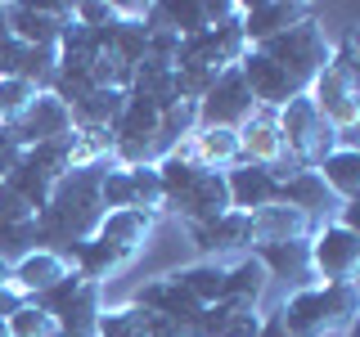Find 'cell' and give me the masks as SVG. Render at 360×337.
<instances>
[{
	"instance_id": "cell-33",
	"label": "cell",
	"mask_w": 360,
	"mask_h": 337,
	"mask_svg": "<svg viewBox=\"0 0 360 337\" xmlns=\"http://www.w3.org/2000/svg\"><path fill=\"white\" fill-rule=\"evenodd\" d=\"M72 22H82L90 32H104L117 22V9H112V0H82V5H72Z\"/></svg>"
},
{
	"instance_id": "cell-7",
	"label": "cell",
	"mask_w": 360,
	"mask_h": 337,
	"mask_svg": "<svg viewBox=\"0 0 360 337\" xmlns=\"http://www.w3.org/2000/svg\"><path fill=\"white\" fill-rule=\"evenodd\" d=\"M104 211H162V180H158L153 162H135V166H117L108 162L104 185H99Z\"/></svg>"
},
{
	"instance_id": "cell-27",
	"label": "cell",
	"mask_w": 360,
	"mask_h": 337,
	"mask_svg": "<svg viewBox=\"0 0 360 337\" xmlns=\"http://www.w3.org/2000/svg\"><path fill=\"white\" fill-rule=\"evenodd\" d=\"M324 180V189L338 202H356L360 198V149H333L320 166H311Z\"/></svg>"
},
{
	"instance_id": "cell-5",
	"label": "cell",
	"mask_w": 360,
	"mask_h": 337,
	"mask_svg": "<svg viewBox=\"0 0 360 337\" xmlns=\"http://www.w3.org/2000/svg\"><path fill=\"white\" fill-rule=\"evenodd\" d=\"M252 50L266 54L270 63H279L302 90H307L315 77L329 67V59H333V41L324 37V27H320L315 18L297 22V27L279 32V37H270V41H262V45H252Z\"/></svg>"
},
{
	"instance_id": "cell-3",
	"label": "cell",
	"mask_w": 360,
	"mask_h": 337,
	"mask_svg": "<svg viewBox=\"0 0 360 337\" xmlns=\"http://www.w3.org/2000/svg\"><path fill=\"white\" fill-rule=\"evenodd\" d=\"M307 99L320 108V117L333 131H356L360 121V63H356V37H342L333 45V59L320 77L307 86Z\"/></svg>"
},
{
	"instance_id": "cell-31",
	"label": "cell",
	"mask_w": 360,
	"mask_h": 337,
	"mask_svg": "<svg viewBox=\"0 0 360 337\" xmlns=\"http://www.w3.org/2000/svg\"><path fill=\"white\" fill-rule=\"evenodd\" d=\"M5 329H9V337H59L54 319L37 306V301H22V306L5 319Z\"/></svg>"
},
{
	"instance_id": "cell-23",
	"label": "cell",
	"mask_w": 360,
	"mask_h": 337,
	"mask_svg": "<svg viewBox=\"0 0 360 337\" xmlns=\"http://www.w3.org/2000/svg\"><path fill=\"white\" fill-rule=\"evenodd\" d=\"M248 256H257V265L266 270V279H288V284H297V288H311V247H307V239L262 243Z\"/></svg>"
},
{
	"instance_id": "cell-12",
	"label": "cell",
	"mask_w": 360,
	"mask_h": 337,
	"mask_svg": "<svg viewBox=\"0 0 360 337\" xmlns=\"http://www.w3.org/2000/svg\"><path fill=\"white\" fill-rule=\"evenodd\" d=\"M239 77H243V86H248V95H252V104L257 108H270V112H279L288 104V99H297V95H307L292 77L284 72L279 63H270L266 54H257V50H248L239 63Z\"/></svg>"
},
{
	"instance_id": "cell-41",
	"label": "cell",
	"mask_w": 360,
	"mask_h": 337,
	"mask_svg": "<svg viewBox=\"0 0 360 337\" xmlns=\"http://www.w3.org/2000/svg\"><path fill=\"white\" fill-rule=\"evenodd\" d=\"M0 41H9V9L0 5Z\"/></svg>"
},
{
	"instance_id": "cell-25",
	"label": "cell",
	"mask_w": 360,
	"mask_h": 337,
	"mask_svg": "<svg viewBox=\"0 0 360 337\" xmlns=\"http://www.w3.org/2000/svg\"><path fill=\"white\" fill-rule=\"evenodd\" d=\"M248 225H252V247H262V243H288V239H311V230H315L302 211L284 207V202H270V207L252 211Z\"/></svg>"
},
{
	"instance_id": "cell-14",
	"label": "cell",
	"mask_w": 360,
	"mask_h": 337,
	"mask_svg": "<svg viewBox=\"0 0 360 337\" xmlns=\"http://www.w3.org/2000/svg\"><path fill=\"white\" fill-rule=\"evenodd\" d=\"M9 9V37L32 50H54L59 32L72 22V5H5Z\"/></svg>"
},
{
	"instance_id": "cell-17",
	"label": "cell",
	"mask_w": 360,
	"mask_h": 337,
	"mask_svg": "<svg viewBox=\"0 0 360 337\" xmlns=\"http://www.w3.org/2000/svg\"><path fill=\"white\" fill-rule=\"evenodd\" d=\"M225 194H230V211L252 216V211L279 202V176L266 171V166L239 162V166H230V171H225Z\"/></svg>"
},
{
	"instance_id": "cell-21",
	"label": "cell",
	"mask_w": 360,
	"mask_h": 337,
	"mask_svg": "<svg viewBox=\"0 0 360 337\" xmlns=\"http://www.w3.org/2000/svg\"><path fill=\"white\" fill-rule=\"evenodd\" d=\"M172 153H185L189 162L202 166V171H230V166L243 162V157H239V135H234V131H221V126H198Z\"/></svg>"
},
{
	"instance_id": "cell-2",
	"label": "cell",
	"mask_w": 360,
	"mask_h": 337,
	"mask_svg": "<svg viewBox=\"0 0 360 337\" xmlns=\"http://www.w3.org/2000/svg\"><path fill=\"white\" fill-rule=\"evenodd\" d=\"M288 337H329V333H352L360 315V292L356 284H311L284 297L275 310Z\"/></svg>"
},
{
	"instance_id": "cell-26",
	"label": "cell",
	"mask_w": 360,
	"mask_h": 337,
	"mask_svg": "<svg viewBox=\"0 0 360 337\" xmlns=\"http://www.w3.org/2000/svg\"><path fill=\"white\" fill-rule=\"evenodd\" d=\"M266 288H270V279H266V270L257 265V256H243V261L225 265L221 301H230V306H252V310H262Z\"/></svg>"
},
{
	"instance_id": "cell-1",
	"label": "cell",
	"mask_w": 360,
	"mask_h": 337,
	"mask_svg": "<svg viewBox=\"0 0 360 337\" xmlns=\"http://www.w3.org/2000/svg\"><path fill=\"white\" fill-rule=\"evenodd\" d=\"M108 162L112 157H104V162H82L50 189L45 207L37 211V247H50V252H59L68 261V256L99 230V220L108 216L104 198H99Z\"/></svg>"
},
{
	"instance_id": "cell-35",
	"label": "cell",
	"mask_w": 360,
	"mask_h": 337,
	"mask_svg": "<svg viewBox=\"0 0 360 337\" xmlns=\"http://www.w3.org/2000/svg\"><path fill=\"white\" fill-rule=\"evenodd\" d=\"M27 216H37V211H32L27 202H22L14 189L0 180V225H14V220H27Z\"/></svg>"
},
{
	"instance_id": "cell-42",
	"label": "cell",
	"mask_w": 360,
	"mask_h": 337,
	"mask_svg": "<svg viewBox=\"0 0 360 337\" xmlns=\"http://www.w3.org/2000/svg\"><path fill=\"white\" fill-rule=\"evenodd\" d=\"M0 337H9V329H5V319H0Z\"/></svg>"
},
{
	"instance_id": "cell-10",
	"label": "cell",
	"mask_w": 360,
	"mask_h": 337,
	"mask_svg": "<svg viewBox=\"0 0 360 337\" xmlns=\"http://www.w3.org/2000/svg\"><path fill=\"white\" fill-rule=\"evenodd\" d=\"M234 135H239V157H243V162L266 166V171H275L279 180L292 176V162L284 153V140H279V121H275L270 108H257Z\"/></svg>"
},
{
	"instance_id": "cell-30",
	"label": "cell",
	"mask_w": 360,
	"mask_h": 337,
	"mask_svg": "<svg viewBox=\"0 0 360 337\" xmlns=\"http://www.w3.org/2000/svg\"><path fill=\"white\" fill-rule=\"evenodd\" d=\"M95 337H149V310H140L135 301L112 306V310H99Z\"/></svg>"
},
{
	"instance_id": "cell-20",
	"label": "cell",
	"mask_w": 360,
	"mask_h": 337,
	"mask_svg": "<svg viewBox=\"0 0 360 337\" xmlns=\"http://www.w3.org/2000/svg\"><path fill=\"white\" fill-rule=\"evenodd\" d=\"M189 239L202 252V261H217L221 252H239V247L252 252V225H248L243 211H225L207 225H189Z\"/></svg>"
},
{
	"instance_id": "cell-4",
	"label": "cell",
	"mask_w": 360,
	"mask_h": 337,
	"mask_svg": "<svg viewBox=\"0 0 360 337\" xmlns=\"http://www.w3.org/2000/svg\"><path fill=\"white\" fill-rule=\"evenodd\" d=\"M275 121H279V140H284V153H288L292 171H311V166H320L333 149H342V131H333L307 95L288 99V104L275 112Z\"/></svg>"
},
{
	"instance_id": "cell-34",
	"label": "cell",
	"mask_w": 360,
	"mask_h": 337,
	"mask_svg": "<svg viewBox=\"0 0 360 337\" xmlns=\"http://www.w3.org/2000/svg\"><path fill=\"white\" fill-rule=\"evenodd\" d=\"M27 59H32V45H22V41H0V81H22L27 77Z\"/></svg>"
},
{
	"instance_id": "cell-11",
	"label": "cell",
	"mask_w": 360,
	"mask_h": 337,
	"mask_svg": "<svg viewBox=\"0 0 360 337\" xmlns=\"http://www.w3.org/2000/svg\"><path fill=\"white\" fill-rule=\"evenodd\" d=\"M9 131H14V140L22 144V149L63 140V135H72V108H68L63 99H54L50 90H41V95L32 99L14 121H9Z\"/></svg>"
},
{
	"instance_id": "cell-28",
	"label": "cell",
	"mask_w": 360,
	"mask_h": 337,
	"mask_svg": "<svg viewBox=\"0 0 360 337\" xmlns=\"http://www.w3.org/2000/svg\"><path fill=\"white\" fill-rule=\"evenodd\" d=\"M122 108H127V90H104V86H99V90H90L82 104L72 108V126H82V131H108L112 135Z\"/></svg>"
},
{
	"instance_id": "cell-19",
	"label": "cell",
	"mask_w": 360,
	"mask_h": 337,
	"mask_svg": "<svg viewBox=\"0 0 360 337\" xmlns=\"http://www.w3.org/2000/svg\"><path fill=\"white\" fill-rule=\"evenodd\" d=\"M135 306L140 310H149V315H158V319H167V324H176V329H189V324L198 319V301L189 297V292H180L176 284H172V275H162V279H149L140 292H135Z\"/></svg>"
},
{
	"instance_id": "cell-38",
	"label": "cell",
	"mask_w": 360,
	"mask_h": 337,
	"mask_svg": "<svg viewBox=\"0 0 360 337\" xmlns=\"http://www.w3.org/2000/svg\"><path fill=\"white\" fill-rule=\"evenodd\" d=\"M18 306H22L18 292H14V288H0V319H9V315H14Z\"/></svg>"
},
{
	"instance_id": "cell-18",
	"label": "cell",
	"mask_w": 360,
	"mask_h": 337,
	"mask_svg": "<svg viewBox=\"0 0 360 337\" xmlns=\"http://www.w3.org/2000/svg\"><path fill=\"white\" fill-rule=\"evenodd\" d=\"M68 270H72V265H68L59 252H50V247H32V252H22L14 261L9 288H14L22 301H32V297H41V292H50Z\"/></svg>"
},
{
	"instance_id": "cell-6",
	"label": "cell",
	"mask_w": 360,
	"mask_h": 337,
	"mask_svg": "<svg viewBox=\"0 0 360 337\" xmlns=\"http://www.w3.org/2000/svg\"><path fill=\"white\" fill-rule=\"evenodd\" d=\"M99 288H104V284H90V279H82L77 270H68L50 292H41V297H32V301L54 319L59 337H95L99 310H104Z\"/></svg>"
},
{
	"instance_id": "cell-16",
	"label": "cell",
	"mask_w": 360,
	"mask_h": 337,
	"mask_svg": "<svg viewBox=\"0 0 360 337\" xmlns=\"http://www.w3.org/2000/svg\"><path fill=\"white\" fill-rule=\"evenodd\" d=\"M153 220H158L153 211H108L90 239L104 247V252H108L117 265H127L131 256L144 247V239H149V230H153Z\"/></svg>"
},
{
	"instance_id": "cell-37",
	"label": "cell",
	"mask_w": 360,
	"mask_h": 337,
	"mask_svg": "<svg viewBox=\"0 0 360 337\" xmlns=\"http://www.w3.org/2000/svg\"><path fill=\"white\" fill-rule=\"evenodd\" d=\"M149 337H189L185 329H176V324L158 319V315H149Z\"/></svg>"
},
{
	"instance_id": "cell-13",
	"label": "cell",
	"mask_w": 360,
	"mask_h": 337,
	"mask_svg": "<svg viewBox=\"0 0 360 337\" xmlns=\"http://www.w3.org/2000/svg\"><path fill=\"white\" fill-rule=\"evenodd\" d=\"M162 207H167V211H176V216H185V225H207V220L225 216V211H230V194H225V171H198L176 198H167Z\"/></svg>"
},
{
	"instance_id": "cell-39",
	"label": "cell",
	"mask_w": 360,
	"mask_h": 337,
	"mask_svg": "<svg viewBox=\"0 0 360 337\" xmlns=\"http://www.w3.org/2000/svg\"><path fill=\"white\" fill-rule=\"evenodd\" d=\"M257 337H288L284 324H279V315H262V329H257Z\"/></svg>"
},
{
	"instance_id": "cell-29",
	"label": "cell",
	"mask_w": 360,
	"mask_h": 337,
	"mask_svg": "<svg viewBox=\"0 0 360 337\" xmlns=\"http://www.w3.org/2000/svg\"><path fill=\"white\" fill-rule=\"evenodd\" d=\"M172 284H176L180 292H189L198 306H212V301H221L225 265H221V261H194V265H180V270H172Z\"/></svg>"
},
{
	"instance_id": "cell-22",
	"label": "cell",
	"mask_w": 360,
	"mask_h": 337,
	"mask_svg": "<svg viewBox=\"0 0 360 337\" xmlns=\"http://www.w3.org/2000/svg\"><path fill=\"white\" fill-rule=\"evenodd\" d=\"M262 329V310L252 306H230V301H212L198 310V319L189 324V337H257Z\"/></svg>"
},
{
	"instance_id": "cell-9",
	"label": "cell",
	"mask_w": 360,
	"mask_h": 337,
	"mask_svg": "<svg viewBox=\"0 0 360 337\" xmlns=\"http://www.w3.org/2000/svg\"><path fill=\"white\" fill-rule=\"evenodd\" d=\"M257 112L252 95H248L239 67H225L212 81V90L198 99V126H221V131H239L248 117Z\"/></svg>"
},
{
	"instance_id": "cell-24",
	"label": "cell",
	"mask_w": 360,
	"mask_h": 337,
	"mask_svg": "<svg viewBox=\"0 0 360 337\" xmlns=\"http://www.w3.org/2000/svg\"><path fill=\"white\" fill-rule=\"evenodd\" d=\"M279 202L292 207V211H302L311 225H324V220H329V211L338 207V198L324 189V180L315 176V171H292V176L279 180Z\"/></svg>"
},
{
	"instance_id": "cell-8",
	"label": "cell",
	"mask_w": 360,
	"mask_h": 337,
	"mask_svg": "<svg viewBox=\"0 0 360 337\" xmlns=\"http://www.w3.org/2000/svg\"><path fill=\"white\" fill-rule=\"evenodd\" d=\"M311 275H320L324 284H356L360 270V234L347 230L338 220H324L311 230Z\"/></svg>"
},
{
	"instance_id": "cell-32",
	"label": "cell",
	"mask_w": 360,
	"mask_h": 337,
	"mask_svg": "<svg viewBox=\"0 0 360 337\" xmlns=\"http://www.w3.org/2000/svg\"><path fill=\"white\" fill-rule=\"evenodd\" d=\"M37 95H41V90L27 86V81H18V77H14V81H0V126H9V121H14Z\"/></svg>"
},
{
	"instance_id": "cell-40",
	"label": "cell",
	"mask_w": 360,
	"mask_h": 337,
	"mask_svg": "<svg viewBox=\"0 0 360 337\" xmlns=\"http://www.w3.org/2000/svg\"><path fill=\"white\" fill-rule=\"evenodd\" d=\"M9 275H14V261H5V256H0V288H9Z\"/></svg>"
},
{
	"instance_id": "cell-15",
	"label": "cell",
	"mask_w": 360,
	"mask_h": 337,
	"mask_svg": "<svg viewBox=\"0 0 360 337\" xmlns=\"http://www.w3.org/2000/svg\"><path fill=\"white\" fill-rule=\"evenodd\" d=\"M315 18L311 5H292V0H262V5H239V32L248 41V50L252 45H262L270 37H279V32L297 27V22Z\"/></svg>"
},
{
	"instance_id": "cell-43",
	"label": "cell",
	"mask_w": 360,
	"mask_h": 337,
	"mask_svg": "<svg viewBox=\"0 0 360 337\" xmlns=\"http://www.w3.org/2000/svg\"><path fill=\"white\" fill-rule=\"evenodd\" d=\"M329 337H352V333H329Z\"/></svg>"
},
{
	"instance_id": "cell-36",
	"label": "cell",
	"mask_w": 360,
	"mask_h": 337,
	"mask_svg": "<svg viewBox=\"0 0 360 337\" xmlns=\"http://www.w3.org/2000/svg\"><path fill=\"white\" fill-rule=\"evenodd\" d=\"M18 157H22V144L14 140V131H9V126H0V180L18 166Z\"/></svg>"
}]
</instances>
